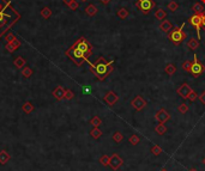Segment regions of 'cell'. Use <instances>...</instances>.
<instances>
[{
	"instance_id": "cell-39",
	"label": "cell",
	"mask_w": 205,
	"mask_h": 171,
	"mask_svg": "<svg viewBox=\"0 0 205 171\" xmlns=\"http://www.w3.org/2000/svg\"><path fill=\"white\" fill-rule=\"evenodd\" d=\"M91 92V87L89 85H84L83 86V93H85V95H88V93Z\"/></svg>"
},
{
	"instance_id": "cell-35",
	"label": "cell",
	"mask_w": 205,
	"mask_h": 171,
	"mask_svg": "<svg viewBox=\"0 0 205 171\" xmlns=\"http://www.w3.org/2000/svg\"><path fill=\"white\" fill-rule=\"evenodd\" d=\"M198 97H199V96H198V93L196 92V91H193V90H192V91H191V93L188 95V97H187V98H188L191 102H194L198 98Z\"/></svg>"
},
{
	"instance_id": "cell-7",
	"label": "cell",
	"mask_w": 205,
	"mask_h": 171,
	"mask_svg": "<svg viewBox=\"0 0 205 171\" xmlns=\"http://www.w3.org/2000/svg\"><path fill=\"white\" fill-rule=\"evenodd\" d=\"M122 164H124V160H122V158L118 153H113V155L109 157V166L114 171L119 170L122 166Z\"/></svg>"
},
{
	"instance_id": "cell-42",
	"label": "cell",
	"mask_w": 205,
	"mask_h": 171,
	"mask_svg": "<svg viewBox=\"0 0 205 171\" xmlns=\"http://www.w3.org/2000/svg\"><path fill=\"white\" fill-rule=\"evenodd\" d=\"M202 25L204 26V30H205V10L203 11V13H202Z\"/></svg>"
},
{
	"instance_id": "cell-44",
	"label": "cell",
	"mask_w": 205,
	"mask_h": 171,
	"mask_svg": "<svg viewBox=\"0 0 205 171\" xmlns=\"http://www.w3.org/2000/svg\"><path fill=\"white\" fill-rule=\"evenodd\" d=\"M100 1H101L102 4H105V5H106V4H109V2H110V0H100Z\"/></svg>"
},
{
	"instance_id": "cell-31",
	"label": "cell",
	"mask_w": 205,
	"mask_h": 171,
	"mask_svg": "<svg viewBox=\"0 0 205 171\" xmlns=\"http://www.w3.org/2000/svg\"><path fill=\"white\" fill-rule=\"evenodd\" d=\"M100 163L102 164L103 166H109V155H103L100 158Z\"/></svg>"
},
{
	"instance_id": "cell-15",
	"label": "cell",
	"mask_w": 205,
	"mask_h": 171,
	"mask_svg": "<svg viewBox=\"0 0 205 171\" xmlns=\"http://www.w3.org/2000/svg\"><path fill=\"white\" fill-rule=\"evenodd\" d=\"M159 29L163 32H166V34H169L172 31V29H173V25H172V23L168 19H164L162 23L159 24Z\"/></svg>"
},
{
	"instance_id": "cell-41",
	"label": "cell",
	"mask_w": 205,
	"mask_h": 171,
	"mask_svg": "<svg viewBox=\"0 0 205 171\" xmlns=\"http://www.w3.org/2000/svg\"><path fill=\"white\" fill-rule=\"evenodd\" d=\"M70 7H71V10H76V8L78 7V4H77L76 1L73 0V1H72V2L70 4Z\"/></svg>"
},
{
	"instance_id": "cell-25",
	"label": "cell",
	"mask_w": 205,
	"mask_h": 171,
	"mask_svg": "<svg viewBox=\"0 0 205 171\" xmlns=\"http://www.w3.org/2000/svg\"><path fill=\"white\" fill-rule=\"evenodd\" d=\"M90 124H92L94 127H100L102 124V120L99 116H94L90 120Z\"/></svg>"
},
{
	"instance_id": "cell-11",
	"label": "cell",
	"mask_w": 205,
	"mask_h": 171,
	"mask_svg": "<svg viewBox=\"0 0 205 171\" xmlns=\"http://www.w3.org/2000/svg\"><path fill=\"white\" fill-rule=\"evenodd\" d=\"M156 120L159 121V123H166L167 121L170 120V115L166 109H159V111L156 113Z\"/></svg>"
},
{
	"instance_id": "cell-16",
	"label": "cell",
	"mask_w": 205,
	"mask_h": 171,
	"mask_svg": "<svg viewBox=\"0 0 205 171\" xmlns=\"http://www.w3.org/2000/svg\"><path fill=\"white\" fill-rule=\"evenodd\" d=\"M10 159H11V155H8V152L6 150L0 151V164L1 165H5L6 163H8Z\"/></svg>"
},
{
	"instance_id": "cell-1",
	"label": "cell",
	"mask_w": 205,
	"mask_h": 171,
	"mask_svg": "<svg viewBox=\"0 0 205 171\" xmlns=\"http://www.w3.org/2000/svg\"><path fill=\"white\" fill-rule=\"evenodd\" d=\"M113 60L108 62L103 56H100L95 63H91L90 62L89 65H90V70L97 77V79L101 80V81H103L113 72Z\"/></svg>"
},
{
	"instance_id": "cell-2",
	"label": "cell",
	"mask_w": 205,
	"mask_h": 171,
	"mask_svg": "<svg viewBox=\"0 0 205 171\" xmlns=\"http://www.w3.org/2000/svg\"><path fill=\"white\" fill-rule=\"evenodd\" d=\"M17 19H19V15L10 6L8 2L2 8H0V36L7 30Z\"/></svg>"
},
{
	"instance_id": "cell-37",
	"label": "cell",
	"mask_w": 205,
	"mask_h": 171,
	"mask_svg": "<svg viewBox=\"0 0 205 171\" xmlns=\"http://www.w3.org/2000/svg\"><path fill=\"white\" fill-rule=\"evenodd\" d=\"M31 74H32V71H31L30 68H29V67H27L25 70L23 71V76H24L25 78H29V77L31 76Z\"/></svg>"
},
{
	"instance_id": "cell-10",
	"label": "cell",
	"mask_w": 205,
	"mask_h": 171,
	"mask_svg": "<svg viewBox=\"0 0 205 171\" xmlns=\"http://www.w3.org/2000/svg\"><path fill=\"white\" fill-rule=\"evenodd\" d=\"M131 105L136 109L137 111H140V110H143V109L146 107V102H145V99L142 97V96L138 95V96H136V97L132 99Z\"/></svg>"
},
{
	"instance_id": "cell-21",
	"label": "cell",
	"mask_w": 205,
	"mask_h": 171,
	"mask_svg": "<svg viewBox=\"0 0 205 171\" xmlns=\"http://www.w3.org/2000/svg\"><path fill=\"white\" fill-rule=\"evenodd\" d=\"M155 132L157 133L159 135H163V134H166V133H167V127L164 126V123H159V124L156 126Z\"/></svg>"
},
{
	"instance_id": "cell-48",
	"label": "cell",
	"mask_w": 205,
	"mask_h": 171,
	"mask_svg": "<svg viewBox=\"0 0 205 171\" xmlns=\"http://www.w3.org/2000/svg\"><path fill=\"white\" fill-rule=\"evenodd\" d=\"M202 2H203V4H205V0H202Z\"/></svg>"
},
{
	"instance_id": "cell-24",
	"label": "cell",
	"mask_w": 205,
	"mask_h": 171,
	"mask_svg": "<svg viewBox=\"0 0 205 171\" xmlns=\"http://www.w3.org/2000/svg\"><path fill=\"white\" fill-rule=\"evenodd\" d=\"M32 110H34V105H32L31 103L27 102V103H24V104H23V111H24V113L30 114Z\"/></svg>"
},
{
	"instance_id": "cell-13",
	"label": "cell",
	"mask_w": 205,
	"mask_h": 171,
	"mask_svg": "<svg viewBox=\"0 0 205 171\" xmlns=\"http://www.w3.org/2000/svg\"><path fill=\"white\" fill-rule=\"evenodd\" d=\"M191 91H192V89H191V86L188 85V84H182L179 89H178V95L181 97V98H183V99H186L187 97H188V95L191 93Z\"/></svg>"
},
{
	"instance_id": "cell-36",
	"label": "cell",
	"mask_w": 205,
	"mask_h": 171,
	"mask_svg": "<svg viewBox=\"0 0 205 171\" xmlns=\"http://www.w3.org/2000/svg\"><path fill=\"white\" fill-rule=\"evenodd\" d=\"M75 97V93L72 92L71 90H66V92H65V98L66 99H72Z\"/></svg>"
},
{
	"instance_id": "cell-34",
	"label": "cell",
	"mask_w": 205,
	"mask_h": 171,
	"mask_svg": "<svg viewBox=\"0 0 205 171\" xmlns=\"http://www.w3.org/2000/svg\"><path fill=\"white\" fill-rule=\"evenodd\" d=\"M191 67H192V62L187 61V60L182 63V70L185 72H191Z\"/></svg>"
},
{
	"instance_id": "cell-4",
	"label": "cell",
	"mask_w": 205,
	"mask_h": 171,
	"mask_svg": "<svg viewBox=\"0 0 205 171\" xmlns=\"http://www.w3.org/2000/svg\"><path fill=\"white\" fill-rule=\"evenodd\" d=\"M185 26V23L181 24V26H178L176 29H174L173 31L169 32L168 35V39H170V42H173L174 46H179L183 39H186V34L182 31V28Z\"/></svg>"
},
{
	"instance_id": "cell-9",
	"label": "cell",
	"mask_w": 205,
	"mask_h": 171,
	"mask_svg": "<svg viewBox=\"0 0 205 171\" xmlns=\"http://www.w3.org/2000/svg\"><path fill=\"white\" fill-rule=\"evenodd\" d=\"M190 23L196 28V30H197V39H200V28H202V15H199V13H194L193 16H191L190 17Z\"/></svg>"
},
{
	"instance_id": "cell-26",
	"label": "cell",
	"mask_w": 205,
	"mask_h": 171,
	"mask_svg": "<svg viewBox=\"0 0 205 171\" xmlns=\"http://www.w3.org/2000/svg\"><path fill=\"white\" fill-rule=\"evenodd\" d=\"M113 140L115 141V142H121L122 140H124V134H122L121 132H115L113 134Z\"/></svg>"
},
{
	"instance_id": "cell-23",
	"label": "cell",
	"mask_w": 205,
	"mask_h": 171,
	"mask_svg": "<svg viewBox=\"0 0 205 171\" xmlns=\"http://www.w3.org/2000/svg\"><path fill=\"white\" fill-rule=\"evenodd\" d=\"M85 12L89 16H95L96 15V12H97V7H96L95 5H89L88 7L85 8Z\"/></svg>"
},
{
	"instance_id": "cell-12",
	"label": "cell",
	"mask_w": 205,
	"mask_h": 171,
	"mask_svg": "<svg viewBox=\"0 0 205 171\" xmlns=\"http://www.w3.org/2000/svg\"><path fill=\"white\" fill-rule=\"evenodd\" d=\"M103 99H105V102H106L109 107H112V105H114L116 102L119 101V96L115 92H113V91H109V92L106 93V96H105Z\"/></svg>"
},
{
	"instance_id": "cell-45",
	"label": "cell",
	"mask_w": 205,
	"mask_h": 171,
	"mask_svg": "<svg viewBox=\"0 0 205 171\" xmlns=\"http://www.w3.org/2000/svg\"><path fill=\"white\" fill-rule=\"evenodd\" d=\"M72 1H73V0H64V2H65V4H67V5H70Z\"/></svg>"
},
{
	"instance_id": "cell-30",
	"label": "cell",
	"mask_w": 205,
	"mask_h": 171,
	"mask_svg": "<svg viewBox=\"0 0 205 171\" xmlns=\"http://www.w3.org/2000/svg\"><path fill=\"white\" fill-rule=\"evenodd\" d=\"M178 8H179V4H178L176 1H174V0L169 1V4H168V10H170L172 12H175Z\"/></svg>"
},
{
	"instance_id": "cell-33",
	"label": "cell",
	"mask_w": 205,
	"mask_h": 171,
	"mask_svg": "<svg viewBox=\"0 0 205 171\" xmlns=\"http://www.w3.org/2000/svg\"><path fill=\"white\" fill-rule=\"evenodd\" d=\"M15 65L18 67V68H21V67H23V66L25 65V61H24V59H23V58L19 56V58H17V59L15 60Z\"/></svg>"
},
{
	"instance_id": "cell-3",
	"label": "cell",
	"mask_w": 205,
	"mask_h": 171,
	"mask_svg": "<svg viewBox=\"0 0 205 171\" xmlns=\"http://www.w3.org/2000/svg\"><path fill=\"white\" fill-rule=\"evenodd\" d=\"M66 55L72 60V61L76 63L77 66H81L84 61H86L88 63H90L89 59H88V55L85 54L84 52L79 50L78 48H76L75 46H72L67 52H66Z\"/></svg>"
},
{
	"instance_id": "cell-49",
	"label": "cell",
	"mask_w": 205,
	"mask_h": 171,
	"mask_svg": "<svg viewBox=\"0 0 205 171\" xmlns=\"http://www.w3.org/2000/svg\"><path fill=\"white\" fill-rule=\"evenodd\" d=\"M203 163H204V164H205V158H204V160H203Z\"/></svg>"
},
{
	"instance_id": "cell-40",
	"label": "cell",
	"mask_w": 205,
	"mask_h": 171,
	"mask_svg": "<svg viewBox=\"0 0 205 171\" xmlns=\"http://www.w3.org/2000/svg\"><path fill=\"white\" fill-rule=\"evenodd\" d=\"M199 101L202 102V103H203V104L205 105V91H203V92H202V95L199 96Z\"/></svg>"
},
{
	"instance_id": "cell-8",
	"label": "cell",
	"mask_w": 205,
	"mask_h": 171,
	"mask_svg": "<svg viewBox=\"0 0 205 171\" xmlns=\"http://www.w3.org/2000/svg\"><path fill=\"white\" fill-rule=\"evenodd\" d=\"M73 46L76 47V48H78L79 50L84 52V53L88 55V56H89V55H91V53H92V52H91V46L89 44V43H88V41H86L85 39H83V37L78 39V41H77V42L75 43V44H73Z\"/></svg>"
},
{
	"instance_id": "cell-38",
	"label": "cell",
	"mask_w": 205,
	"mask_h": 171,
	"mask_svg": "<svg viewBox=\"0 0 205 171\" xmlns=\"http://www.w3.org/2000/svg\"><path fill=\"white\" fill-rule=\"evenodd\" d=\"M42 16L45 17V18H48L49 16H51V10L49 8H43V11H42Z\"/></svg>"
},
{
	"instance_id": "cell-29",
	"label": "cell",
	"mask_w": 205,
	"mask_h": 171,
	"mask_svg": "<svg viewBox=\"0 0 205 171\" xmlns=\"http://www.w3.org/2000/svg\"><path fill=\"white\" fill-rule=\"evenodd\" d=\"M151 153L154 155H159L163 153V151H162V148L159 147V145H154L151 147Z\"/></svg>"
},
{
	"instance_id": "cell-19",
	"label": "cell",
	"mask_w": 205,
	"mask_h": 171,
	"mask_svg": "<svg viewBox=\"0 0 205 171\" xmlns=\"http://www.w3.org/2000/svg\"><path fill=\"white\" fill-rule=\"evenodd\" d=\"M164 72L169 74V76H173L175 72H176V66H175L174 63H168L166 65V67H164Z\"/></svg>"
},
{
	"instance_id": "cell-6",
	"label": "cell",
	"mask_w": 205,
	"mask_h": 171,
	"mask_svg": "<svg viewBox=\"0 0 205 171\" xmlns=\"http://www.w3.org/2000/svg\"><path fill=\"white\" fill-rule=\"evenodd\" d=\"M194 58V60L192 62V67H191V73L194 76V77H199L203 72H204V66H203V63L198 60L197 55H194L193 56Z\"/></svg>"
},
{
	"instance_id": "cell-50",
	"label": "cell",
	"mask_w": 205,
	"mask_h": 171,
	"mask_svg": "<svg viewBox=\"0 0 205 171\" xmlns=\"http://www.w3.org/2000/svg\"><path fill=\"white\" fill-rule=\"evenodd\" d=\"M83 1H86V0H83Z\"/></svg>"
},
{
	"instance_id": "cell-47",
	"label": "cell",
	"mask_w": 205,
	"mask_h": 171,
	"mask_svg": "<svg viewBox=\"0 0 205 171\" xmlns=\"http://www.w3.org/2000/svg\"><path fill=\"white\" fill-rule=\"evenodd\" d=\"M161 171H168V170H167V169H162Z\"/></svg>"
},
{
	"instance_id": "cell-27",
	"label": "cell",
	"mask_w": 205,
	"mask_h": 171,
	"mask_svg": "<svg viewBox=\"0 0 205 171\" xmlns=\"http://www.w3.org/2000/svg\"><path fill=\"white\" fill-rule=\"evenodd\" d=\"M192 10L194 11V13H199V15H202L203 11H204V7H203L202 4H194V5L192 6Z\"/></svg>"
},
{
	"instance_id": "cell-28",
	"label": "cell",
	"mask_w": 205,
	"mask_h": 171,
	"mask_svg": "<svg viewBox=\"0 0 205 171\" xmlns=\"http://www.w3.org/2000/svg\"><path fill=\"white\" fill-rule=\"evenodd\" d=\"M140 142V138L136 135V134H133V135H131V138H129V144L131 145H133V146H136Z\"/></svg>"
},
{
	"instance_id": "cell-5",
	"label": "cell",
	"mask_w": 205,
	"mask_h": 171,
	"mask_svg": "<svg viewBox=\"0 0 205 171\" xmlns=\"http://www.w3.org/2000/svg\"><path fill=\"white\" fill-rule=\"evenodd\" d=\"M136 6L142 11V13L148 15L155 7V1L154 0H138L136 2Z\"/></svg>"
},
{
	"instance_id": "cell-18",
	"label": "cell",
	"mask_w": 205,
	"mask_h": 171,
	"mask_svg": "<svg viewBox=\"0 0 205 171\" xmlns=\"http://www.w3.org/2000/svg\"><path fill=\"white\" fill-rule=\"evenodd\" d=\"M166 11L163 10V8H157L156 11H155V17H156V19H159V21H163L164 18H166Z\"/></svg>"
},
{
	"instance_id": "cell-20",
	"label": "cell",
	"mask_w": 205,
	"mask_h": 171,
	"mask_svg": "<svg viewBox=\"0 0 205 171\" xmlns=\"http://www.w3.org/2000/svg\"><path fill=\"white\" fill-rule=\"evenodd\" d=\"M116 15H118V17H119L120 19H126V18L129 17V10H127V8L122 7V8H120L118 12H116Z\"/></svg>"
},
{
	"instance_id": "cell-14",
	"label": "cell",
	"mask_w": 205,
	"mask_h": 171,
	"mask_svg": "<svg viewBox=\"0 0 205 171\" xmlns=\"http://www.w3.org/2000/svg\"><path fill=\"white\" fill-rule=\"evenodd\" d=\"M65 89L62 87V86H58L55 90L53 91V96L55 97V99L56 101H61V99H64L65 98Z\"/></svg>"
},
{
	"instance_id": "cell-43",
	"label": "cell",
	"mask_w": 205,
	"mask_h": 171,
	"mask_svg": "<svg viewBox=\"0 0 205 171\" xmlns=\"http://www.w3.org/2000/svg\"><path fill=\"white\" fill-rule=\"evenodd\" d=\"M6 4H7L6 1H4V0H0V8H2L4 6H5V5H6Z\"/></svg>"
},
{
	"instance_id": "cell-32",
	"label": "cell",
	"mask_w": 205,
	"mask_h": 171,
	"mask_svg": "<svg viewBox=\"0 0 205 171\" xmlns=\"http://www.w3.org/2000/svg\"><path fill=\"white\" fill-rule=\"evenodd\" d=\"M178 110H179V113H181V114H186V113L188 111V105H187L186 103H182V104L179 105Z\"/></svg>"
},
{
	"instance_id": "cell-17",
	"label": "cell",
	"mask_w": 205,
	"mask_h": 171,
	"mask_svg": "<svg viewBox=\"0 0 205 171\" xmlns=\"http://www.w3.org/2000/svg\"><path fill=\"white\" fill-rule=\"evenodd\" d=\"M187 47L190 48L191 50H196L198 47H199V39H194V37H192V39L188 41V43H187Z\"/></svg>"
},
{
	"instance_id": "cell-46",
	"label": "cell",
	"mask_w": 205,
	"mask_h": 171,
	"mask_svg": "<svg viewBox=\"0 0 205 171\" xmlns=\"http://www.w3.org/2000/svg\"><path fill=\"white\" fill-rule=\"evenodd\" d=\"M188 171H197V170H196V169H190Z\"/></svg>"
},
{
	"instance_id": "cell-22",
	"label": "cell",
	"mask_w": 205,
	"mask_h": 171,
	"mask_svg": "<svg viewBox=\"0 0 205 171\" xmlns=\"http://www.w3.org/2000/svg\"><path fill=\"white\" fill-rule=\"evenodd\" d=\"M90 135L94 139H100L101 135H102V132H101V129H100L99 127H94V129L90 132Z\"/></svg>"
}]
</instances>
